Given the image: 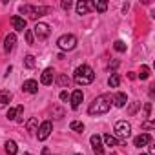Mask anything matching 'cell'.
<instances>
[{
    "label": "cell",
    "mask_w": 155,
    "mask_h": 155,
    "mask_svg": "<svg viewBox=\"0 0 155 155\" xmlns=\"http://www.w3.org/2000/svg\"><path fill=\"white\" fill-rule=\"evenodd\" d=\"M55 71L51 69V68H48V69H44V73H42V77H40V82L44 84V86H51L53 84V75Z\"/></svg>",
    "instance_id": "30bf717a"
},
{
    "label": "cell",
    "mask_w": 155,
    "mask_h": 155,
    "mask_svg": "<svg viewBox=\"0 0 155 155\" xmlns=\"http://www.w3.org/2000/svg\"><path fill=\"white\" fill-rule=\"evenodd\" d=\"M75 155H79V153H75Z\"/></svg>",
    "instance_id": "60d3db41"
},
{
    "label": "cell",
    "mask_w": 155,
    "mask_h": 155,
    "mask_svg": "<svg viewBox=\"0 0 155 155\" xmlns=\"http://www.w3.org/2000/svg\"><path fill=\"white\" fill-rule=\"evenodd\" d=\"M153 153H155V146H150V153L148 155H153Z\"/></svg>",
    "instance_id": "8d00e7d4"
},
{
    "label": "cell",
    "mask_w": 155,
    "mask_h": 155,
    "mask_svg": "<svg viewBox=\"0 0 155 155\" xmlns=\"http://www.w3.org/2000/svg\"><path fill=\"white\" fill-rule=\"evenodd\" d=\"M22 155H31V153H22Z\"/></svg>",
    "instance_id": "f35d334b"
},
{
    "label": "cell",
    "mask_w": 155,
    "mask_h": 155,
    "mask_svg": "<svg viewBox=\"0 0 155 155\" xmlns=\"http://www.w3.org/2000/svg\"><path fill=\"white\" fill-rule=\"evenodd\" d=\"M108 84H110V88H117L120 84V75L119 73H111V77L108 79Z\"/></svg>",
    "instance_id": "d6986e66"
},
{
    "label": "cell",
    "mask_w": 155,
    "mask_h": 155,
    "mask_svg": "<svg viewBox=\"0 0 155 155\" xmlns=\"http://www.w3.org/2000/svg\"><path fill=\"white\" fill-rule=\"evenodd\" d=\"M139 77H140V81H146L148 77H150V68H148V66H142V68H140Z\"/></svg>",
    "instance_id": "484cf974"
},
{
    "label": "cell",
    "mask_w": 155,
    "mask_h": 155,
    "mask_svg": "<svg viewBox=\"0 0 155 155\" xmlns=\"http://www.w3.org/2000/svg\"><path fill=\"white\" fill-rule=\"evenodd\" d=\"M26 40H28V44H33V31H26Z\"/></svg>",
    "instance_id": "f1b7e54d"
},
{
    "label": "cell",
    "mask_w": 155,
    "mask_h": 155,
    "mask_svg": "<svg viewBox=\"0 0 155 155\" xmlns=\"http://www.w3.org/2000/svg\"><path fill=\"white\" fill-rule=\"evenodd\" d=\"M139 104H140V102H135V104L130 108V113H135V111H137V108H139Z\"/></svg>",
    "instance_id": "836d02e7"
},
{
    "label": "cell",
    "mask_w": 155,
    "mask_h": 155,
    "mask_svg": "<svg viewBox=\"0 0 155 155\" xmlns=\"http://www.w3.org/2000/svg\"><path fill=\"white\" fill-rule=\"evenodd\" d=\"M53 115H57L55 119H60V117L64 115V111H62V110H58V108H55V110H53Z\"/></svg>",
    "instance_id": "4dcf8cb0"
},
{
    "label": "cell",
    "mask_w": 155,
    "mask_h": 155,
    "mask_svg": "<svg viewBox=\"0 0 155 155\" xmlns=\"http://www.w3.org/2000/svg\"><path fill=\"white\" fill-rule=\"evenodd\" d=\"M91 9H93V4L88 2V0H81V2H77V13H79V15H88Z\"/></svg>",
    "instance_id": "9c48e42d"
},
{
    "label": "cell",
    "mask_w": 155,
    "mask_h": 155,
    "mask_svg": "<svg viewBox=\"0 0 155 155\" xmlns=\"http://www.w3.org/2000/svg\"><path fill=\"white\" fill-rule=\"evenodd\" d=\"M11 24H13V28H15L17 31H26V20H24L22 17H18V15L11 17Z\"/></svg>",
    "instance_id": "4fadbf2b"
},
{
    "label": "cell",
    "mask_w": 155,
    "mask_h": 155,
    "mask_svg": "<svg viewBox=\"0 0 155 155\" xmlns=\"http://www.w3.org/2000/svg\"><path fill=\"white\" fill-rule=\"evenodd\" d=\"M8 119H9V120H17V108H9V111H8Z\"/></svg>",
    "instance_id": "83f0119b"
},
{
    "label": "cell",
    "mask_w": 155,
    "mask_h": 155,
    "mask_svg": "<svg viewBox=\"0 0 155 155\" xmlns=\"http://www.w3.org/2000/svg\"><path fill=\"white\" fill-rule=\"evenodd\" d=\"M69 128H71L73 131H79V133H82V131H84V124H82V122H79V120H73V122L69 124Z\"/></svg>",
    "instance_id": "603a6c76"
},
{
    "label": "cell",
    "mask_w": 155,
    "mask_h": 155,
    "mask_svg": "<svg viewBox=\"0 0 155 155\" xmlns=\"http://www.w3.org/2000/svg\"><path fill=\"white\" fill-rule=\"evenodd\" d=\"M22 90H24L26 93H37V91H38V82H37V81H26V82L22 84Z\"/></svg>",
    "instance_id": "9a60e30c"
},
{
    "label": "cell",
    "mask_w": 155,
    "mask_h": 155,
    "mask_svg": "<svg viewBox=\"0 0 155 155\" xmlns=\"http://www.w3.org/2000/svg\"><path fill=\"white\" fill-rule=\"evenodd\" d=\"M115 135L120 137V139H128V137L131 135V126H130V122L119 120V122L115 124Z\"/></svg>",
    "instance_id": "5b68a950"
},
{
    "label": "cell",
    "mask_w": 155,
    "mask_h": 155,
    "mask_svg": "<svg viewBox=\"0 0 155 155\" xmlns=\"http://www.w3.org/2000/svg\"><path fill=\"white\" fill-rule=\"evenodd\" d=\"M51 130H53V124H51L49 120H44V122L38 126V130H37V137H38V140H46V139L51 135Z\"/></svg>",
    "instance_id": "8992f818"
},
{
    "label": "cell",
    "mask_w": 155,
    "mask_h": 155,
    "mask_svg": "<svg viewBox=\"0 0 155 155\" xmlns=\"http://www.w3.org/2000/svg\"><path fill=\"white\" fill-rule=\"evenodd\" d=\"M95 81V73L90 66H79L75 69V82L79 84V86H88Z\"/></svg>",
    "instance_id": "7a4b0ae2"
},
{
    "label": "cell",
    "mask_w": 155,
    "mask_h": 155,
    "mask_svg": "<svg viewBox=\"0 0 155 155\" xmlns=\"http://www.w3.org/2000/svg\"><path fill=\"white\" fill-rule=\"evenodd\" d=\"M57 46H58L62 51H71V49H75V46H77V37H75V35H62V37L57 40Z\"/></svg>",
    "instance_id": "277c9868"
},
{
    "label": "cell",
    "mask_w": 155,
    "mask_h": 155,
    "mask_svg": "<svg viewBox=\"0 0 155 155\" xmlns=\"http://www.w3.org/2000/svg\"><path fill=\"white\" fill-rule=\"evenodd\" d=\"M35 35H37L40 40L48 38V37H49V26L44 24V22H38V24L35 26Z\"/></svg>",
    "instance_id": "ba28073f"
},
{
    "label": "cell",
    "mask_w": 155,
    "mask_h": 155,
    "mask_svg": "<svg viewBox=\"0 0 155 155\" xmlns=\"http://www.w3.org/2000/svg\"><path fill=\"white\" fill-rule=\"evenodd\" d=\"M119 66V62L117 60H113V62H110V68H117Z\"/></svg>",
    "instance_id": "d590c367"
},
{
    "label": "cell",
    "mask_w": 155,
    "mask_h": 155,
    "mask_svg": "<svg viewBox=\"0 0 155 155\" xmlns=\"http://www.w3.org/2000/svg\"><path fill=\"white\" fill-rule=\"evenodd\" d=\"M42 155H49V150H48V148H44V150H42Z\"/></svg>",
    "instance_id": "74e56055"
},
{
    "label": "cell",
    "mask_w": 155,
    "mask_h": 155,
    "mask_svg": "<svg viewBox=\"0 0 155 155\" xmlns=\"http://www.w3.org/2000/svg\"><path fill=\"white\" fill-rule=\"evenodd\" d=\"M57 82H58L62 88H68V86H69V79H68L66 75H58V77H57Z\"/></svg>",
    "instance_id": "cb8c5ba5"
},
{
    "label": "cell",
    "mask_w": 155,
    "mask_h": 155,
    "mask_svg": "<svg viewBox=\"0 0 155 155\" xmlns=\"http://www.w3.org/2000/svg\"><path fill=\"white\" fill-rule=\"evenodd\" d=\"M142 128H144V130H151V128H153V122H148V120H146V122H142Z\"/></svg>",
    "instance_id": "1f68e13d"
},
{
    "label": "cell",
    "mask_w": 155,
    "mask_h": 155,
    "mask_svg": "<svg viewBox=\"0 0 155 155\" xmlns=\"http://www.w3.org/2000/svg\"><path fill=\"white\" fill-rule=\"evenodd\" d=\"M140 155H148V153H140Z\"/></svg>",
    "instance_id": "ab89813d"
},
{
    "label": "cell",
    "mask_w": 155,
    "mask_h": 155,
    "mask_svg": "<svg viewBox=\"0 0 155 155\" xmlns=\"http://www.w3.org/2000/svg\"><path fill=\"white\" fill-rule=\"evenodd\" d=\"M113 48H115L117 51H120V53H122V51H126V44H124L122 40H117V42L113 44Z\"/></svg>",
    "instance_id": "4316f807"
},
{
    "label": "cell",
    "mask_w": 155,
    "mask_h": 155,
    "mask_svg": "<svg viewBox=\"0 0 155 155\" xmlns=\"http://www.w3.org/2000/svg\"><path fill=\"white\" fill-rule=\"evenodd\" d=\"M102 139H104L106 146H111V148H113V146H119V140H117V137H113L111 133H106Z\"/></svg>",
    "instance_id": "ffe728a7"
},
{
    "label": "cell",
    "mask_w": 155,
    "mask_h": 155,
    "mask_svg": "<svg viewBox=\"0 0 155 155\" xmlns=\"http://www.w3.org/2000/svg\"><path fill=\"white\" fill-rule=\"evenodd\" d=\"M62 8H64V9H69V8H71V2H69V0H64V2H62Z\"/></svg>",
    "instance_id": "d6a6232c"
},
{
    "label": "cell",
    "mask_w": 155,
    "mask_h": 155,
    "mask_svg": "<svg viewBox=\"0 0 155 155\" xmlns=\"http://www.w3.org/2000/svg\"><path fill=\"white\" fill-rule=\"evenodd\" d=\"M110 108H111V97L110 95H101L90 104L88 113L90 115H104V113L110 111Z\"/></svg>",
    "instance_id": "6da1fadb"
},
{
    "label": "cell",
    "mask_w": 155,
    "mask_h": 155,
    "mask_svg": "<svg viewBox=\"0 0 155 155\" xmlns=\"http://www.w3.org/2000/svg\"><path fill=\"white\" fill-rule=\"evenodd\" d=\"M93 4V9H97V11H101V13H104L106 9H108V4L106 2H101V0H95V2H91Z\"/></svg>",
    "instance_id": "7402d4cb"
},
{
    "label": "cell",
    "mask_w": 155,
    "mask_h": 155,
    "mask_svg": "<svg viewBox=\"0 0 155 155\" xmlns=\"http://www.w3.org/2000/svg\"><path fill=\"white\" fill-rule=\"evenodd\" d=\"M9 101H11V93L8 90H2V91H0V110L6 108L9 104Z\"/></svg>",
    "instance_id": "e0dca14e"
},
{
    "label": "cell",
    "mask_w": 155,
    "mask_h": 155,
    "mask_svg": "<svg viewBox=\"0 0 155 155\" xmlns=\"http://www.w3.org/2000/svg\"><path fill=\"white\" fill-rule=\"evenodd\" d=\"M15 44H17V35H15V33H9V35L6 37V42H4V51H6V53L13 51Z\"/></svg>",
    "instance_id": "8fae6325"
},
{
    "label": "cell",
    "mask_w": 155,
    "mask_h": 155,
    "mask_svg": "<svg viewBox=\"0 0 155 155\" xmlns=\"http://www.w3.org/2000/svg\"><path fill=\"white\" fill-rule=\"evenodd\" d=\"M26 128H28L29 133H37V130H38V120H37L35 117H31V119L26 122Z\"/></svg>",
    "instance_id": "ac0fdd59"
},
{
    "label": "cell",
    "mask_w": 155,
    "mask_h": 155,
    "mask_svg": "<svg viewBox=\"0 0 155 155\" xmlns=\"http://www.w3.org/2000/svg\"><path fill=\"white\" fill-rule=\"evenodd\" d=\"M6 153L8 155H17V142L15 140H8L6 142Z\"/></svg>",
    "instance_id": "44dd1931"
},
{
    "label": "cell",
    "mask_w": 155,
    "mask_h": 155,
    "mask_svg": "<svg viewBox=\"0 0 155 155\" xmlns=\"http://www.w3.org/2000/svg\"><path fill=\"white\" fill-rule=\"evenodd\" d=\"M49 11V8H46V6H20V13H26V15H29L31 18H38V17H42V15H46Z\"/></svg>",
    "instance_id": "3957f363"
},
{
    "label": "cell",
    "mask_w": 155,
    "mask_h": 155,
    "mask_svg": "<svg viewBox=\"0 0 155 155\" xmlns=\"http://www.w3.org/2000/svg\"><path fill=\"white\" fill-rule=\"evenodd\" d=\"M150 142H151V135H150V133H140V135L135 137V140H133V144L139 146V148H140V146H146V144H150Z\"/></svg>",
    "instance_id": "5bb4252c"
},
{
    "label": "cell",
    "mask_w": 155,
    "mask_h": 155,
    "mask_svg": "<svg viewBox=\"0 0 155 155\" xmlns=\"http://www.w3.org/2000/svg\"><path fill=\"white\" fill-rule=\"evenodd\" d=\"M24 66H26L28 69H33V68H35V57L28 55V57L24 58Z\"/></svg>",
    "instance_id": "d4e9b609"
},
{
    "label": "cell",
    "mask_w": 155,
    "mask_h": 155,
    "mask_svg": "<svg viewBox=\"0 0 155 155\" xmlns=\"http://www.w3.org/2000/svg\"><path fill=\"white\" fill-rule=\"evenodd\" d=\"M144 113H146V117H150V113H151V104L150 102L144 104Z\"/></svg>",
    "instance_id": "f546056e"
},
{
    "label": "cell",
    "mask_w": 155,
    "mask_h": 155,
    "mask_svg": "<svg viewBox=\"0 0 155 155\" xmlns=\"http://www.w3.org/2000/svg\"><path fill=\"white\" fill-rule=\"evenodd\" d=\"M82 99H84L82 90H75V91L71 93V106H73V108H79L81 102H82Z\"/></svg>",
    "instance_id": "7c38bea8"
},
{
    "label": "cell",
    "mask_w": 155,
    "mask_h": 155,
    "mask_svg": "<svg viewBox=\"0 0 155 155\" xmlns=\"http://www.w3.org/2000/svg\"><path fill=\"white\" fill-rule=\"evenodd\" d=\"M60 101H68V91H62L60 93Z\"/></svg>",
    "instance_id": "e575fe53"
},
{
    "label": "cell",
    "mask_w": 155,
    "mask_h": 155,
    "mask_svg": "<svg viewBox=\"0 0 155 155\" xmlns=\"http://www.w3.org/2000/svg\"><path fill=\"white\" fill-rule=\"evenodd\" d=\"M126 102H128V97H126V93H115V97H113V104H115L117 108H122V106H126Z\"/></svg>",
    "instance_id": "2e32d148"
},
{
    "label": "cell",
    "mask_w": 155,
    "mask_h": 155,
    "mask_svg": "<svg viewBox=\"0 0 155 155\" xmlns=\"http://www.w3.org/2000/svg\"><path fill=\"white\" fill-rule=\"evenodd\" d=\"M90 142H91V148H93V153L95 155H104V148H102V137L101 135H91V139H90Z\"/></svg>",
    "instance_id": "52a82bcc"
}]
</instances>
